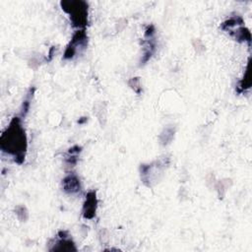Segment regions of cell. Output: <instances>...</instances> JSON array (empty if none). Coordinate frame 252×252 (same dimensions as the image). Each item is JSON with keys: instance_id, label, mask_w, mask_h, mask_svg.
I'll return each mask as SVG.
<instances>
[{"instance_id": "1", "label": "cell", "mask_w": 252, "mask_h": 252, "mask_svg": "<svg viewBox=\"0 0 252 252\" xmlns=\"http://www.w3.org/2000/svg\"><path fill=\"white\" fill-rule=\"evenodd\" d=\"M1 148L3 151L14 155L17 161L18 158H21L22 161L24 160L27 140L18 117H14L7 130L1 136Z\"/></svg>"}, {"instance_id": "2", "label": "cell", "mask_w": 252, "mask_h": 252, "mask_svg": "<svg viewBox=\"0 0 252 252\" xmlns=\"http://www.w3.org/2000/svg\"><path fill=\"white\" fill-rule=\"evenodd\" d=\"M62 9L65 10L71 18L72 23L76 27H84L87 24L88 8L87 4L82 1L62 2Z\"/></svg>"}, {"instance_id": "3", "label": "cell", "mask_w": 252, "mask_h": 252, "mask_svg": "<svg viewBox=\"0 0 252 252\" xmlns=\"http://www.w3.org/2000/svg\"><path fill=\"white\" fill-rule=\"evenodd\" d=\"M96 210V198L94 192H90L86 198L84 204V217L87 219H92L95 215Z\"/></svg>"}, {"instance_id": "4", "label": "cell", "mask_w": 252, "mask_h": 252, "mask_svg": "<svg viewBox=\"0 0 252 252\" xmlns=\"http://www.w3.org/2000/svg\"><path fill=\"white\" fill-rule=\"evenodd\" d=\"M63 187L66 192L75 193L80 190V180L76 175H69L64 178Z\"/></svg>"}]
</instances>
